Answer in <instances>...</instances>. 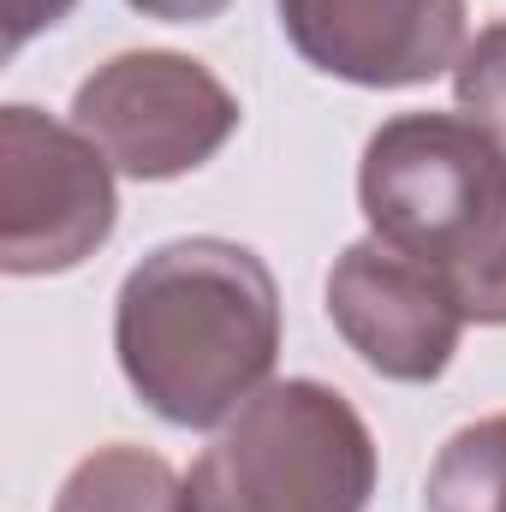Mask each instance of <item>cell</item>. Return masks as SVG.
<instances>
[{
  "instance_id": "1",
  "label": "cell",
  "mask_w": 506,
  "mask_h": 512,
  "mask_svg": "<svg viewBox=\"0 0 506 512\" xmlns=\"http://www.w3.org/2000/svg\"><path fill=\"white\" fill-rule=\"evenodd\" d=\"M114 352L131 393L173 429H221L280 358L274 268L239 239H167L120 280Z\"/></svg>"
},
{
  "instance_id": "2",
  "label": "cell",
  "mask_w": 506,
  "mask_h": 512,
  "mask_svg": "<svg viewBox=\"0 0 506 512\" xmlns=\"http://www.w3.org/2000/svg\"><path fill=\"white\" fill-rule=\"evenodd\" d=\"M376 435L328 382L286 376L245 399L185 477V512H364Z\"/></svg>"
},
{
  "instance_id": "3",
  "label": "cell",
  "mask_w": 506,
  "mask_h": 512,
  "mask_svg": "<svg viewBox=\"0 0 506 512\" xmlns=\"http://www.w3.org/2000/svg\"><path fill=\"white\" fill-rule=\"evenodd\" d=\"M506 197L501 149L465 114H393L364 143L358 203L370 239L447 274Z\"/></svg>"
},
{
  "instance_id": "4",
  "label": "cell",
  "mask_w": 506,
  "mask_h": 512,
  "mask_svg": "<svg viewBox=\"0 0 506 512\" xmlns=\"http://www.w3.org/2000/svg\"><path fill=\"white\" fill-rule=\"evenodd\" d=\"M72 126L84 131L114 173L161 185L215 161L239 131V96L191 54L131 48L102 60L78 96Z\"/></svg>"
},
{
  "instance_id": "5",
  "label": "cell",
  "mask_w": 506,
  "mask_h": 512,
  "mask_svg": "<svg viewBox=\"0 0 506 512\" xmlns=\"http://www.w3.org/2000/svg\"><path fill=\"white\" fill-rule=\"evenodd\" d=\"M120 197L108 155L42 108H0V268L66 274L114 239Z\"/></svg>"
},
{
  "instance_id": "6",
  "label": "cell",
  "mask_w": 506,
  "mask_h": 512,
  "mask_svg": "<svg viewBox=\"0 0 506 512\" xmlns=\"http://www.w3.org/2000/svg\"><path fill=\"white\" fill-rule=\"evenodd\" d=\"M328 322L334 334L387 382H435L465 334L453 286L381 239H358L328 268Z\"/></svg>"
},
{
  "instance_id": "7",
  "label": "cell",
  "mask_w": 506,
  "mask_h": 512,
  "mask_svg": "<svg viewBox=\"0 0 506 512\" xmlns=\"http://www.w3.org/2000/svg\"><path fill=\"white\" fill-rule=\"evenodd\" d=\"M286 42L322 78L358 90H411L459 66L465 0H274Z\"/></svg>"
},
{
  "instance_id": "8",
  "label": "cell",
  "mask_w": 506,
  "mask_h": 512,
  "mask_svg": "<svg viewBox=\"0 0 506 512\" xmlns=\"http://www.w3.org/2000/svg\"><path fill=\"white\" fill-rule=\"evenodd\" d=\"M54 512H185V483L161 453L108 441L72 465V477L54 495Z\"/></svg>"
},
{
  "instance_id": "9",
  "label": "cell",
  "mask_w": 506,
  "mask_h": 512,
  "mask_svg": "<svg viewBox=\"0 0 506 512\" xmlns=\"http://www.w3.org/2000/svg\"><path fill=\"white\" fill-rule=\"evenodd\" d=\"M423 512H506V411L447 435L423 483Z\"/></svg>"
},
{
  "instance_id": "10",
  "label": "cell",
  "mask_w": 506,
  "mask_h": 512,
  "mask_svg": "<svg viewBox=\"0 0 506 512\" xmlns=\"http://www.w3.org/2000/svg\"><path fill=\"white\" fill-rule=\"evenodd\" d=\"M453 96L459 114L483 131L506 161V18H495L489 30H477L453 66Z\"/></svg>"
},
{
  "instance_id": "11",
  "label": "cell",
  "mask_w": 506,
  "mask_h": 512,
  "mask_svg": "<svg viewBox=\"0 0 506 512\" xmlns=\"http://www.w3.org/2000/svg\"><path fill=\"white\" fill-rule=\"evenodd\" d=\"M441 280L453 286L465 322H477V328H506V197H501V209L483 221V233L471 239V251L459 256Z\"/></svg>"
},
{
  "instance_id": "12",
  "label": "cell",
  "mask_w": 506,
  "mask_h": 512,
  "mask_svg": "<svg viewBox=\"0 0 506 512\" xmlns=\"http://www.w3.org/2000/svg\"><path fill=\"white\" fill-rule=\"evenodd\" d=\"M78 0H0V18H6V54H18L30 36L54 30Z\"/></svg>"
},
{
  "instance_id": "13",
  "label": "cell",
  "mask_w": 506,
  "mask_h": 512,
  "mask_svg": "<svg viewBox=\"0 0 506 512\" xmlns=\"http://www.w3.org/2000/svg\"><path fill=\"white\" fill-rule=\"evenodd\" d=\"M131 12H143V18H161V24H209V18H221L233 0H126Z\"/></svg>"
}]
</instances>
